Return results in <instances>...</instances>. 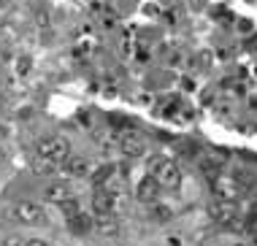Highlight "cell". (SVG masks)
I'll return each instance as SVG.
<instances>
[{"label":"cell","mask_w":257,"mask_h":246,"mask_svg":"<svg viewBox=\"0 0 257 246\" xmlns=\"http://www.w3.org/2000/svg\"><path fill=\"white\" fill-rule=\"evenodd\" d=\"M9 216L14 222H19V224H41L46 219L44 208H41L36 200H17L9 208Z\"/></svg>","instance_id":"cell-4"},{"label":"cell","mask_w":257,"mask_h":246,"mask_svg":"<svg viewBox=\"0 0 257 246\" xmlns=\"http://www.w3.org/2000/svg\"><path fill=\"white\" fill-rule=\"evenodd\" d=\"M119 152L130 160H138V157L147 154V141H144V136L138 130L130 128V130L119 133Z\"/></svg>","instance_id":"cell-5"},{"label":"cell","mask_w":257,"mask_h":246,"mask_svg":"<svg viewBox=\"0 0 257 246\" xmlns=\"http://www.w3.org/2000/svg\"><path fill=\"white\" fill-rule=\"evenodd\" d=\"M60 171L65 173L68 179H87V176L95 171V165H92V160L81 157V154H71V157L60 165Z\"/></svg>","instance_id":"cell-8"},{"label":"cell","mask_w":257,"mask_h":246,"mask_svg":"<svg viewBox=\"0 0 257 246\" xmlns=\"http://www.w3.org/2000/svg\"><path fill=\"white\" fill-rule=\"evenodd\" d=\"M36 157L62 165L68 157H71V141H68L65 136H46V138H41L36 144Z\"/></svg>","instance_id":"cell-2"},{"label":"cell","mask_w":257,"mask_h":246,"mask_svg":"<svg viewBox=\"0 0 257 246\" xmlns=\"http://www.w3.org/2000/svg\"><path fill=\"white\" fill-rule=\"evenodd\" d=\"M65 224H68V230H71L73 235H87V233H92V230H95V219L87 214V211H79V214L68 216Z\"/></svg>","instance_id":"cell-10"},{"label":"cell","mask_w":257,"mask_h":246,"mask_svg":"<svg viewBox=\"0 0 257 246\" xmlns=\"http://www.w3.org/2000/svg\"><path fill=\"white\" fill-rule=\"evenodd\" d=\"M30 68H33L30 54H22V57L17 60V73H19V76H27V73H30Z\"/></svg>","instance_id":"cell-16"},{"label":"cell","mask_w":257,"mask_h":246,"mask_svg":"<svg viewBox=\"0 0 257 246\" xmlns=\"http://www.w3.org/2000/svg\"><path fill=\"white\" fill-rule=\"evenodd\" d=\"M200 168H203V173L208 176V179H217V176H219V165L214 163V160H203V165H200Z\"/></svg>","instance_id":"cell-17"},{"label":"cell","mask_w":257,"mask_h":246,"mask_svg":"<svg viewBox=\"0 0 257 246\" xmlns=\"http://www.w3.org/2000/svg\"><path fill=\"white\" fill-rule=\"evenodd\" d=\"M160 192H163V187H160V181L152 173H147L144 179H138V184H136V200L138 203L152 206V203L160 200Z\"/></svg>","instance_id":"cell-7"},{"label":"cell","mask_w":257,"mask_h":246,"mask_svg":"<svg viewBox=\"0 0 257 246\" xmlns=\"http://www.w3.org/2000/svg\"><path fill=\"white\" fill-rule=\"evenodd\" d=\"M3 246H27V238H22V235H6Z\"/></svg>","instance_id":"cell-18"},{"label":"cell","mask_w":257,"mask_h":246,"mask_svg":"<svg viewBox=\"0 0 257 246\" xmlns=\"http://www.w3.org/2000/svg\"><path fill=\"white\" fill-rule=\"evenodd\" d=\"M71 198H76V192H73V187L68 184V181H52V184L44 189V200L54 203V206H60V203H65Z\"/></svg>","instance_id":"cell-9"},{"label":"cell","mask_w":257,"mask_h":246,"mask_svg":"<svg viewBox=\"0 0 257 246\" xmlns=\"http://www.w3.org/2000/svg\"><path fill=\"white\" fill-rule=\"evenodd\" d=\"M114 176H116V165H111V163H108V165L95 168V171L89 173V181H92V184L98 187V189H103V187H106L111 179H114Z\"/></svg>","instance_id":"cell-12"},{"label":"cell","mask_w":257,"mask_h":246,"mask_svg":"<svg viewBox=\"0 0 257 246\" xmlns=\"http://www.w3.org/2000/svg\"><path fill=\"white\" fill-rule=\"evenodd\" d=\"M149 216L155 222H168L171 216H173V211H171V206H165V203H152V208H149Z\"/></svg>","instance_id":"cell-13"},{"label":"cell","mask_w":257,"mask_h":246,"mask_svg":"<svg viewBox=\"0 0 257 246\" xmlns=\"http://www.w3.org/2000/svg\"><path fill=\"white\" fill-rule=\"evenodd\" d=\"M147 171L160 181L163 189H179L182 187V168L173 163V160L163 157V154H152L149 163H147Z\"/></svg>","instance_id":"cell-1"},{"label":"cell","mask_w":257,"mask_h":246,"mask_svg":"<svg viewBox=\"0 0 257 246\" xmlns=\"http://www.w3.org/2000/svg\"><path fill=\"white\" fill-rule=\"evenodd\" d=\"M211 189H214V198L217 200H230L235 203L241 198V184L233 179V176H217V179H211Z\"/></svg>","instance_id":"cell-6"},{"label":"cell","mask_w":257,"mask_h":246,"mask_svg":"<svg viewBox=\"0 0 257 246\" xmlns=\"http://www.w3.org/2000/svg\"><path fill=\"white\" fill-rule=\"evenodd\" d=\"M225 246H246V243H225Z\"/></svg>","instance_id":"cell-21"},{"label":"cell","mask_w":257,"mask_h":246,"mask_svg":"<svg viewBox=\"0 0 257 246\" xmlns=\"http://www.w3.org/2000/svg\"><path fill=\"white\" fill-rule=\"evenodd\" d=\"M27 246H54L49 238H38V235H33V238H27Z\"/></svg>","instance_id":"cell-19"},{"label":"cell","mask_w":257,"mask_h":246,"mask_svg":"<svg viewBox=\"0 0 257 246\" xmlns=\"http://www.w3.org/2000/svg\"><path fill=\"white\" fill-rule=\"evenodd\" d=\"M6 157H9V154H6V146H3V144H0V165H3V163H6Z\"/></svg>","instance_id":"cell-20"},{"label":"cell","mask_w":257,"mask_h":246,"mask_svg":"<svg viewBox=\"0 0 257 246\" xmlns=\"http://www.w3.org/2000/svg\"><path fill=\"white\" fill-rule=\"evenodd\" d=\"M208 216H211L217 224H222V227H227V230L246 227L244 219H241V214H238V206L230 203V200H214L211 206H208Z\"/></svg>","instance_id":"cell-3"},{"label":"cell","mask_w":257,"mask_h":246,"mask_svg":"<svg viewBox=\"0 0 257 246\" xmlns=\"http://www.w3.org/2000/svg\"><path fill=\"white\" fill-rule=\"evenodd\" d=\"M60 211H62V216H73V214H79L81 211V206H79V200L76 198H71V200H65V203H60Z\"/></svg>","instance_id":"cell-15"},{"label":"cell","mask_w":257,"mask_h":246,"mask_svg":"<svg viewBox=\"0 0 257 246\" xmlns=\"http://www.w3.org/2000/svg\"><path fill=\"white\" fill-rule=\"evenodd\" d=\"M57 171H60L57 163H49V160H41V157L33 160V173H38V176H52Z\"/></svg>","instance_id":"cell-14"},{"label":"cell","mask_w":257,"mask_h":246,"mask_svg":"<svg viewBox=\"0 0 257 246\" xmlns=\"http://www.w3.org/2000/svg\"><path fill=\"white\" fill-rule=\"evenodd\" d=\"M95 233L103 235V238H116V235H119V222H116V214L95 216Z\"/></svg>","instance_id":"cell-11"}]
</instances>
